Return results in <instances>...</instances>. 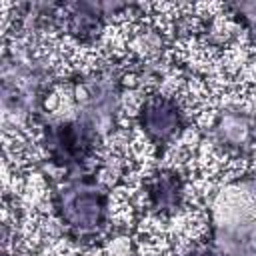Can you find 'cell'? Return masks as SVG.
I'll use <instances>...</instances> for the list:
<instances>
[{
  "mask_svg": "<svg viewBox=\"0 0 256 256\" xmlns=\"http://www.w3.org/2000/svg\"><path fill=\"white\" fill-rule=\"evenodd\" d=\"M50 202L64 234L74 242L94 244L108 226L110 194L92 172L54 182Z\"/></svg>",
  "mask_w": 256,
  "mask_h": 256,
  "instance_id": "6da1fadb",
  "label": "cell"
},
{
  "mask_svg": "<svg viewBox=\"0 0 256 256\" xmlns=\"http://www.w3.org/2000/svg\"><path fill=\"white\" fill-rule=\"evenodd\" d=\"M102 134L82 116L52 120L42 128V142L48 160L62 168L66 176L86 174L90 160L96 158Z\"/></svg>",
  "mask_w": 256,
  "mask_h": 256,
  "instance_id": "7a4b0ae2",
  "label": "cell"
},
{
  "mask_svg": "<svg viewBox=\"0 0 256 256\" xmlns=\"http://www.w3.org/2000/svg\"><path fill=\"white\" fill-rule=\"evenodd\" d=\"M82 100H80V116L88 120L102 136L116 130L120 116V76L104 68L98 74H92L80 82Z\"/></svg>",
  "mask_w": 256,
  "mask_h": 256,
  "instance_id": "3957f363",
  "label": "cell"
},
{
  "mask_svg": "<svg viewBox=\"0 0 256 256\" xmlns=\"http://www.w3.org/2000/svg\"><path fill=\"white\" fill-rule=\"evenodd\" d=\"M136 124L150 144L164 150L184 132L188 120L176 98L154 92L142 100L136 112Z\"/></svg>",
  "mask_w": 256,
  "mask_h": 256,
  "instance_id": "277c9868",
  "label": "cell"
},
{
  "mask_svg": "<svg viewBox=\"0 0 256 256\" xmlns=\"http://www.w3.org/2000/svg\"><path fill=\"white\" fill-rule=\"evenodd\" d=\"M66 8H68L64 22L66 32L82 44H92L100 38L106 26V18L128 6L102 4V2H76V4H66Z\"/></svg>",
  "mask_w": 256,
  "mask_h": 256,
  "instance_id": "5b68a950",
  "label": "cell"
},
{
  "mask_svg": "<svg viewBox=\"0 0 256 256\" xmlns=\"http://www.w3.org/2000/svg\"><path fill=\"white\" fill-rule=\"evenodd\" d=\"M144 192L148 200V208L158 216H172L176 214L186 196V184L180 172L172 168L156 170L144 182Z\"/></svg>",
  "mask_w": 256,
  "mask_h": 256,
  "instance_id": "8992f818",
  "label": "cell"
},
{
  "mask_svg": "<svg viewBox=\"0 0 256 256\" xmlns=\"http://www.w3.org/2000/svg\"><path fill=\"white\" fill-rule=\"evenodd\" d=\"M256 126L254 118L242 112H224L214 124V138L220 146L228 150H248L254 142Z\"/></svg>",
  "mask_w": 256,
  "mask_h": 256,
  "instance_id": "52a82bcc",
  "label": "cell"
},
{
  "mask_svg": "<svg viewBox=\"0 0 256 256\" xmlns=\"http://www.w3.org/2000/svg\"><path fill=\"white\" fill-rule=\"evenodd\" d=\"M184 256H222V254L218 252L216 246L204 244V246H196V248H192V250H190L188 254H184Z\"/></svg>",
  "mask_w": 256,
  "mask_h": 256,
  "instance_id": "ba28073f",
  "label": "cell"
}]
</instances>
